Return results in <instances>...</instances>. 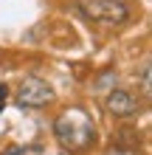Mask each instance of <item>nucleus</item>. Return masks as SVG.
I'll use <instances>...</instances> for the list:
<instances>
[{"label": "nucleus", "instance_id": "nucleus-2", "mask_svg": "<svg viewBox=\"0 0 152 155\" xmlns=\"http://www.w3.org/2000/svg\"><path fill=\"white\" fill-rule=\"evenodd\" d=\"M76 8L102 25H127L132 20V6L127 0H76Z\"/></svg>", "mask_w": 152, "mask_h": 155}, {"label": "nucleus", "instance_id": "nucleus-6", "mask_svg": "<svg viewBox=\"0 0 152 155\" xmlns=\"http://www.w3.org/2000/svg\"><path fill=\"white\" fill-rule=\"evenodd\" d=\"M144 90L149 93V68H144Z\"/></svg>", "mask_w": 152, "mask_h": 155}, {"label": "nucleus", "instance_id": "nucleus-4", "mask_svg": "<svg viewBox=\"0 0 152 155\" xmlns=\"http://www.w3.org/2000/svg\"><path fill=\"white\" fill-rule=\"evenodd\" d=\"M107 110L118 118H130L138 113V99L130 93V90H113L107 96Z\"/></svg>", "mask_w": 152, "mask_h": 155}, {"label": "nucleus", "instance_id": "nucleus-1", "mask_svg": "<svg viewBox=\"0 0 152 155\" xmlns=\"http://www.w3.org/2000/svg\"><path fill=\"white\" fill-rule=\"evenodd\" d=\"M53 133H57L59 144L68 150H87L96 141L93 118L85 110H79V107H70V110L62 113L57 118V124H53Z\"/></svg>", "mask_w": 152, "mask_h": 155}, {"label": "nucleus", "instance_id": "nucleus-5", "mask_svg": "<svg viewBox=\"0 0 152 155\" xmlns=\"http://www.w3.org/2000/svg\"><path fill=\"white\" fill-rule=\"evenodd\" d=\"M6 96H8V90H6V85H0V113H3V104H6Z\"/></svg>", "mask_w": 152, "mask_h": 155}, {"label": "nucleus", "instance_id": "nucleus-3", "mask_svg": "<svg viewBox=\"0 0 152 155\" xmlns=\"http://www.w3.org/2000/svg\"><path fill=\"white\" fill-rule=\"evenodd\" d=\"M53 99V90L48 87V82H42L37 76H28L17 85V102L23 107H42Z\"/></svg>", "mask_w": 152, "mask_h": 155}]
</instances>
